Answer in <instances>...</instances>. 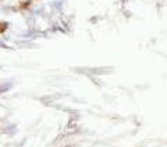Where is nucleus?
Instances as JSON below:
<instances>
[{"instance_id":"1","label":"nucleus","mask_w":167,"mask_h":147,"mask_svg":"<svg viewBox=\"0 0 167 147\" xmlns=\"http://www.w3.org/2000/svg\"><path fill=\"white\" fill-rule=\"evenodd\" d=\"M6 28H7V22H3V21H1V22H0V34L4 32Z\"/></svg>"}]
</instances>
